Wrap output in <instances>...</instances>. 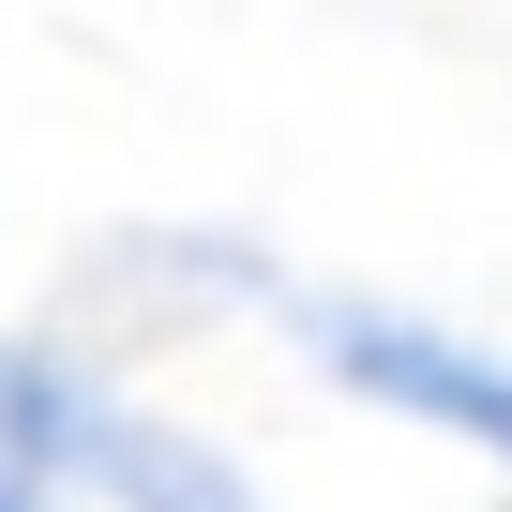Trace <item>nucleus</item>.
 Masks as SVG:
<instances>
[{
  "mask_svg": "<svg viewBox=\"0 0 512 512\" xmlns=\"http://www.w3.org/2000/svg\"><path fill=\"white\" fill-rule=\"evenodd\" d=\"M76 497H106V512H256V482H241L196 422H151V407H106Z\"/></svg>",
  "mask_w": 512,
  "mask_h": 512,
  "instance_id": "3",
  "label": "nucleus"
},
{
  "mask_svg": "<svg viewBox=\"0 0 512 512\" xmlns=\"http://www.w3.org/2000/svg\"><path fill=\"white\" fill-rule=\"evenodd\" d=\"M287 332H302L362 407H407V422H437V437H467V452L512 467V362H497V347H467V332H437V317H407V302H347V287H287Z\"/></svg>",
  "mask_w": 512,
  "mask_h": 512,
  "instance_id": "1",
  "label": "nucleus"
},
{
  "mask_svg": "<svg viewBox=\"0 0 512 512\" xmlns=\"http://www.w3.org/2000/svg\"><path fill=\"white\" fill-rule=\"evenodd\" d=\"M106 407H121V392H106L61 332H0V467H16V482L76 497V467H91Z\"/></svg>",
  "mask_w": 512,
  "mask_h": 512,
  "instance_id": "2",
  "label": "nucleus"
},
{
  "mask_svg": "<svg viewBox=\"0 0 512 512\" xmlns=\"http://www.w3.org/2000/svg\"><path fill=\"white\" fill-rule=\"evenodd\" d=\"M0 512H61V497H46V482H16V467H0Z\"/></svg>",
  "mask_w": 512,
  "mask_h": 512,
  "instance_id": "4",
  "label": "nucleus"
}]
</instances>
